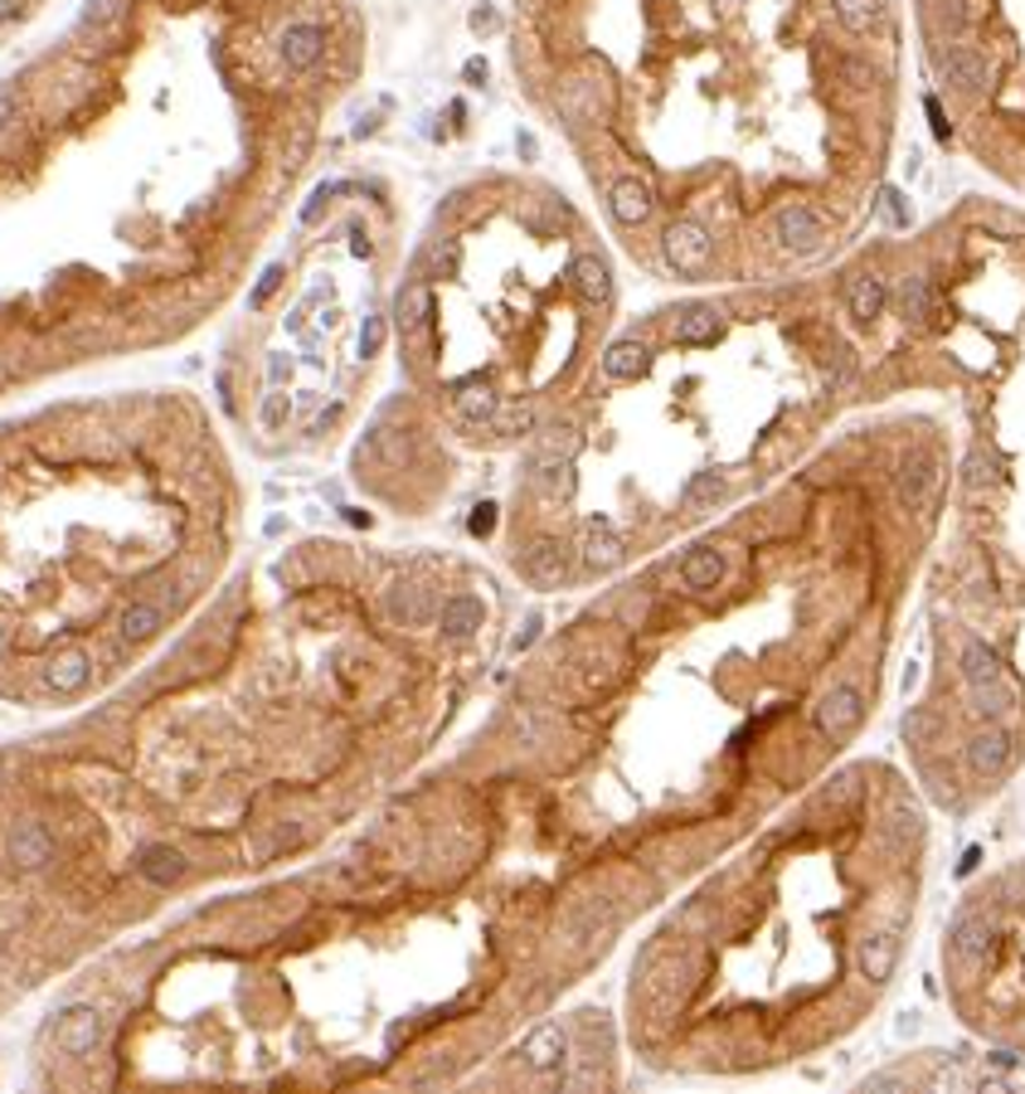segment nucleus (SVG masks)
<instances>
[{"mask_svg": "<svg viewBox=\"0 0 1025 1094\" xmlns=\"http://www.w3.org/2000/svg\"><path fill=\"white\" fill-rule=\"evenodd\" d=\"M49 1046L59 1060H88L108 1041V1012L98 1003H64L49 1012Z\"/></svg>", "mask_w": 1025, "mask_h": 1094, "instance_id": "obj_1", "label": "nucleus"}, {"mask_svg": "<svg viewBox=\"0 0 1025 1094\" xmlns=\"http://www.w3.org/2000/svg\"><path fill=\"white\" fill-rule=\"evenodd\" d=\"M185 871H190V857H185L181 847H171L165 837L141 841V847L132 851V881L151 885V890H171Z\"/></svg>", "mask_w": 1025, "mask_h": 1094, "instance_id": "obj_2", "label": "nucleus"}, {"mask_svg": "<svg viewBox=\"0 0 1025 1094\" xmlns=\"http://www.w3.org/2000/svg\"><path fill=\"white\" fill-rule=\"evenodd\" d=\"M662 248L681 273H700V268L715 258V244H709L705 224H695V219H671L666 234H662Z\"/></svg>", "mask_w": 1025, "mask_h": 1094, "instance_id": "obj_3", "label": "nucleus"}, {"mask_svg": "<svg viewBox=\"0 0 1025 1094\" xmlns=\"http://www.w3.org/2000/svg\"><path fill=\"white\" fill-rule=\"evenodd\" d=\"M516 1060L526 1070H535V1075H549V1070H559L564 1060H569V1031H564L559 1021H545V1027H535L520 1041Z\"/></svg>", "mask_w": 1025, "mask_h": 1094, "instance_id": "obj_4", "label": "nucleus"}, {"mask_svg": "<svg viewBox=\"0 0 1025 1094\" xmlns=\"http://www.w3.org/2000/svg\"><path fill=\"white\" fill-rule=\"evenodd\" d=\"M938 487H943V467H938V457L909 453L904 467H899V502H904L909 511H924L938 496Z\"/></svg>", "mask_w": 1025, "mask_h": 1094, "instance_id": "obj_5", "label": "nucleus"}, {"mask_svg": "<svg viewBox=\"0 0 1025 1094\" xmlns=\"http://www.w3.org/2000/svg\"><path fill=\"white\" fill-rule=\"evenodd\" d=\"M520 575L530 583H540V589H554V583H564V575H569V555H564L559 540L540 536L520 550Z\"/></svg>", "mask_w": 1025, "mask_h": 1094, "instance_id": "obj_6", "label": "nucleus"}, {"mask_svg": "<svg viewBox=\"0 0 1025 1094\" xmlns=\"http://www.w3.org/2000/svg\"><path fill=\"white\" fill-rule=\"evenodd\" d=\"M822 238H826V219L817 210H807V205H788L778 214V244L788 254H817Z\"/></svg>", "mask_w": 1025, "mask_h": 1094, "instance_id": "obj_7", "label": "nucleus"}, {"mask_svg": "<svg viewBox=\"0 0 1025 1094\" xmlns=\"http://www.w3.org/2000/svg\"><path fill=\"white\" fill-rule=\"evenodd\" d=\"M861 715H865L861 691H855V686H836V691H826L822 705H817V729L822 735H831V739H845L855 725H861Z\"/></svg>", "mask_w": 1025, "mask_h": 1094, "instance_id": "obj_8", "label": "nucleus"}, {"mask_svg": "<svg viewBox=\"0 0 1025 1094\" xmlns=\"http://www.w3.org/2000/svg\"><path fill=\"white\" fill-rule=\"evenodd\" d=\"M321 59H326V25H311V20H301V25L282 29V64H287L292 73L317 69Z\"/></svg>", "mask_w": 1025, "mask_h": 1094, "instance_id": "obj_9", "label": "nucleus"}, {"mask_svg": "<svg viewBox=\"0 0 1025 1094\" xmlns=\"http://www.w3.org/2000/svg\"><path fill=\"white\" fill-rule=\"evenodd\" d=\"M943 73H948V83H953L958 93L977 98V93L987 88V54L972 49V45H948L943 49Z\"/></svg>", "mask_w": 1025, "mask_h": 1094, "instance_id": "obj_10", "label": "nucleus"}, {"mask_svg": "<svg viewBox=\"0 0 1025 1094\" xmlns=\"http://www.w3.org/2000/svg\"><path fill=\"white\" fill-rule=\"evenodd\" d=\"M608 205H613V214H617V224H646L652 219V210H656V200H652V185L646 181H637V175H622V181H613L608 185Z\"/></svg>", "mask_w": 1025, "mask_h": 1094, "instance_id": "obj_11", "label": "nucleus"}, {"mask_svg": "<svg viewBox=\"0 0 1025 1094\" xmlns=\"http://www.w3.org/2000/svg\"><path fill=\"white\" fill-rule=\"evenodd\" d=\"M725 575H729V565H725V555H719L715 545H695V550H686V560H681V583L690 593H709V589H719L725 583Z\"/></svg>", "mask_w": 1025, "mask_h": 1094, "instance_id": "obj_12", "label": "nucleus"}, {"mask_svg": "<svg viewBox=\"0 0 1025 1094\" xmlns=\"http://www.w3.org/2000/svg\"><path fill=\"white\" fill-rule=\"evenodd\" d=\"M967 764H972V774H1001V769L1011 764V735L1001 725H991V729H981V735H972V745H967Z\"/></svg>", "mask_w": 1025, "mask_h": 1094, "instance_id": "obj_13", "label": "nucleus"}, {"mask_svg": "<svg viewBox=\"0 0 1025 1094\" xmlns=\"http://www.w3.org/2000/svg\"><path fill=\"white\" fill-rule=\"evenodd\" d=\"M477 628H481V599L477 593H457V599H447L443 613H437V632H443L447 642L477 638Z\"/></svg>", "mask_w": 1025, "mask_h": 1094, "instance_id": "obj_14", "label": "nucleus"}, {"mask_svg": "<svg viewBox=\"0 0 1025 1094\" xmlns=\"http://www.w3.org/2000/svg\"><path fill=\"white\" fill-rule=\"evenodd\" d=\"M646 365H652V351L637 336L613 341V346L603 351V374H608V380H637V374H646Z\"/></svg>", "mask_w": 1025, "mask_h": 1094, "instance_id": "obj_15", "label": "nucleus"}, {"mask_svg": "<svg viewBox=\"0 0 1025 1094\" xmlns=\"http://www.w3.org/2000/svg\"><path fill=\"white\" fill-rule=\"evenodd\" d=\"M627 560V540L617 536V530L598 526L583 536V569H593V575H608V569H617Z\"/></svg>", "mask_w": 1025, "mask_h": 1094, "instance_id": "obj_16", "label": "nucleus"}, {"mask_svg": "<svg viewBox=\"0 0 1025 1094\" xmlns=\"http://www.w3.org/2000/svg\"><path fill=\"white\" fill-rule=\"evenodd\" d=\"M719 336V311L709 302H686L676 311V341H690V346H705V341Z\"/></svg>", "mask_w": 1025, "mask_h": 1094, "instance_id": "obj_17", "label": "nucleus"}, {"mask_svg": "<svg viewBox=\"0 0 1025 1094\" xmlns=\"http://www.w3.org/2000/svg\"><path fill=\"white\" fill-rule=\"evenodd\" d=\"M453 409L462 414V419H472V423H491L501 414V400H496V390L491 384H481V380H462L453 390Z\"/></svg>", "mask_w": 1025, "mask_h": 1094, "instance_id": "obj_18", "label": "nucleus"}, {"mask_svg": "<svg viewBox=\"0 0 1025 1094\" xmlns=\"http://www.w3.org/2000/svg\"><path fill=\"white\" fill-rule=\"evenodd\" d=\"M894 963H899V944H894V934H870V939L861 944V973L870 978V983H889Z\"/></svg>", "mask_w": 1025, "mask_h": 1094, "instance_id": "obj_19", "label": "nucleus"}, {"mask_svg": "<svg viewBox=\"0 0 1025 1094\" xmlns=\"http://www.w3.org/2000/svg\"><path fill=\"white\" fill-rule=\"evenodd\" d=\"M573 283H579V292H583V302H608L613 297V273H608V263H603L598 254H583L579 263H573Z\"/></svg>", "mask_w": 1025, "mask_h": 1094, "instance_id": "obj_20", "label": "nucleus"}, {"mask_svg": "<svg viewBox=\"0 0 1025 1094\" xmlns=\"http://www.w3.org/2000/svg\"><path fill=\"white\" fill-rule=\"evenodd\" d=\"M423 317H428V283L423 278H413V283H404V292H399L394 321H399L404 336H418V331H423Z\"/></svg>", "mask_w": 1025, "mask_h": 1094, "instance_id": "obj_21", "label": "nucleus"}, {"mask_svg": "<svg viewBox=\"0 0 1025 1094\" xmlns=\"http://www.w3.org/2000/svg\"><path fill=\"white\" fill-rule=\"evenodd\" d=\"M958 666H962V676H967V686H987V681H997L1001 676V662H997V652H991L987 642H967L962 656H958Z\"/></svg>", "mask_w": 1025, "mask_h": 1094, "instance_id": "obj_22", "label": "nucleus"}, {"mask_svg": "<svg viewBox=\"0 0 1025 1094\" xmlns=\"http://www.w3.org/2000/svg\"><path fill=\"white\" fill-rule=\"evenodd\" d=\"M885 283H880V278H855V283H851V311H855V317H861V321H875V317H880V311H885Z\"/></svg>", "mask_w": 1025, "mask_h": 1094, "instance_id": "obj_23", "label": "nucleus"}, {"mask_svg": "<svg viewBox=\"0 0 1025 1094\" xmlns=\"http://www.w3.org/2000/svg\"><path fill=\"white\" fill-rule=\"evenodd\" d=\"M719 492H725V482H719L715 472L690 477V482H686V492H681V511H705V506H715V502H719Z\"/></svg>", "mask_w": 1025, "mask_h": 1094, "instance_id": "obj_24", "label": "nucleus"}, {"mask_svg": "<svg viewBox=\"0 0 1025 1094\" xmlns=\"http://www.w3.org/2000/svg\"><path fill=\"white\" fill-rule=\"evenodd\" d=\"M972 696H977V711H987V715H1007L1011 705H1016V691H1011L1007 676H997V681H987V686H972Z\"/></svg>", "mask_w": 1025, "mask_h": 1094, "instance_id": "obj_25", "label": "nucleus"}, {"mask_svg": "<svg viewBox=\"0 0 1025 1094\" xmlns=\"http://www.w3.org/2000/svg\"><path fill=\"white\" fill-rule=\"evenodd\" d=\"M899 311H904L909 321H924L928 311H934V292H928L924 278H909V283L899 287Z\"/></svg>", "mask_w": 1025, "mask_h": 1094, "instance_id": "obj_26", "label": "nucleus"}, {"mask_svg": "<svg viewBox=\"0 0 1025 1094\" xmlns=\"http://www.w3.org/2000/svg\"><path fill=\"white\" fill-rule=\"evenodd\" d=\"M491 429H496L501 438L530 433V429H535V409H530V404H501V414L491 419Z\"/></svg>", "mask_w": 1025, "mask_h": 1094, "instance_id": "obj_27", "label": "nucleus"}, {"mask_svg": "<svg viewBox=\"0 0 1025 1094\" xmlns=\"http://www.w3.org/2000/svg\"><path fill=\"white\" fill-rule=\"evenodd\" d=\"M836 5V20H841L845 29H855V35H865L875 20V10H880V0H831Z\"/></svg>", "mask_w": 1025, "mask_h": 1094, "instance_id": "obj_28", "label": "nucleus"}, {"mask_svg": "<svg viewBox=\"0 0 1025 1094\" xmlns=\"http://www.w3.org/2000/svg\"><path fill=\"white\" fill-rule=\"evenodd\" d=\"M948 944H953L958 958H977L981 944H987V924H981V920H958L953 924V939H948Z\"/></svg>", "mask_w": 1025, "mask_h": 1094, "instance_id": "obj_29", "label": "nucleus"}, {"mask_svg": "<svg viewBox=\"0 0 1025 1094\" xmlns=\"http://www.w3.org/2000/svg\"><path fill=\"white\" fill-rule=\"evenodd\" d=\"M991 477H997V463H991L987 453H972L967 457V487H972V492H981Z\"/></svg>", "mask_w": 1025, "mask_h": 1094, "instance_id": "obj_30", "label": "nucleus"}, {"mask_svg": "<svg viewBox=\"0 0 1025 1094\" xmlns=\"http://www.w3.org/2000/svg\"><path fill=\"white\" fill-rule=\"evenodd\" d=\"M934 1094H977V1085H967V1075H962V1070L953 1066V1070H938Z\"/></svg>", "mask_w": 1025, "mask_h": 1094, "instance_id": "obj_31", "label": "nucleus"}, {"mask_svg": "<svg viewBox=\"0 0 1025 1094\" xmlns=\"http://www.w3.org/2000/svg\"><path fill=\"white\" fill-rule=\"evenodd\" d=\"M35 5H39V0H0V35H5L10 25H20V20H25Z\"/></svg>", "mask_w": 1025, "mask_h": 1094, "instance_id": "obj_32", "label": "nucleus"}, {"mask_svg": "<svg viewBox=\"0 0 1025 1094\" xmlns=\"http://www.w3.org/2000/svg\"><path fill=\"white\" fill-rule=\"evenodd\" d=\"M593 1090H598V1080L589 1070H573L569 1080H559V1094H593Z\"/></svg>", "mask_w": 1025, "mask_h": 1094, "instance_id": "obj_33", "label": "nucleus"}, {"mask_svg": "<svg viewBox=\"0 0 1025 1094\" xmlns=\"http://www.w3.org/2000/svg\"><path fill=\"white\" fill-rule=\"evenodd\" d=\"M943 20H948V29H953V35H962V29H967V5H962V0H943Z\"/></svg>", "mask_w": 1025, "mask_h": 1094, "instance_id": "obj_34", "label": "nucleus"}, {"mask_svg": "<svg viewBox=\"0 0 1025 1094\" xmlns=\"http://www.w3.org/2000/svg\"><path fill=\"white\" fill-rule=\"evenodd\" d=\"M977 1094H1016V1090H1011L1001 1075H987V1080H977Z\"/></svg>", "mask_w": 1025, "mask_h": 1094, "instance_id": "obj_35", "label": "nucleus"}, {"mask_svg": "<svg viewBox=\"0 0 1025 1094\" xmlns=\"http://www.w3.org/2000/svg\"><path fill=\"white\" fill-rule=\"evenodd\" d=\"M928 122H934V132L938 137H948V122H943V112H938V102L928 98Z\"/></svg>", "mask_w": 1025, "mask_h": 1094, "instance_id": "obj_36", "label": "nucleus"}, {"mask_svg": "<svg viewBox=\"0 0 1025 1094\" xmlns=\"http://www.w3.org/2000/svg\"><path fill=\"white\" fill-rule=\"evenodd\" d=\"M491 520H496V506H481L472 516V530H491Z\"/></svg>", "mask_w": 1025, "mask_h": 1094, "instance_id": "obj_37", "label": "nucleus"}, {"mask_svg": "<svg viewBox=\"0 0 1025 1094\" xmlns=\"http://www.w3.org/2000/svg\"><path fill=\"white\" fill-rule=\"evenodd\" d=\"M987 1066H997V1070H1011V1066H1016V1056H1011V1050H997V1056H987Z\"/></svg>", "mask_w": 1025, "mask_h": 1094, "instance_id": "obj_38", "label": "nucleus"}]
</instances>
